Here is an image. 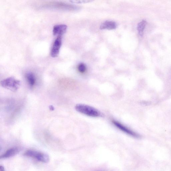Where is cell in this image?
Returning a JSON list of instances; mask_svg holds the SVG:
<instances>
[{
    "label": "cell",
    "mask_w": 171,
    "mask_h": 171,
    "mask_svg": "<svg viewBox=\"0 0 171 171\" xmlns=\"http://www.w3.org/2000/svg\"><path fill=\"white\" fill-rule=\"evenodd\" d=\"M75 109L78 112L88 116L98 117H101V113L92 107L83 104H78L76 106Z\"/></svg>",
    "instance_id": "1"
},
{
    "label": "cell",
    "mask_w": 171,
    "mask_h": 171,
    "mask_svg": "<svg viewBox=\"0 0 171 171\" xmlns=\"http://www.w3.org/2000/svg\"><path fill=\"white\" fill-rule=\"evenodd\" d=\"M1 84L3 88L16 92L19 88L21 83L20 81L13 77H10L2 80Z\"/></svg>",
    "instance_id": "2"
},
{
    "label": "cell",
    "mask_w": 171,
    "mask_h": 171,
    "mask_svg": "<svg viewBox=\"0 0 171 171\" xmlns=\"http://www.w3.org/2000/svg\"><path fill=\"white\" fill-rule=\"evenodd\" d=\"M24 155L35 159L40 162L45 163H48L50 160L49 156L48 155L34 150H28L25 152Z\"/></svg>",
    "instance_id": "3"
},
{
    "label": "cell",
    "mask_w": 171,
    "mask_h": 171,
    "mask_svg": "<svg viewBox=\"0 0 171 171\" xmlns=\"http://www.w3.org/2000/svg\"><path fill=\"white\" fill-rule=\"evenodd\" d=\"M48 8L55 9H60L66 11H77L79 10L80 7L73 5L69 4L63 2H56L50 4Z\"/></svg>",
    "instance_id": "4"
},
{
    "label": "cell",
    "mask_w": 171,
    "mask_h": 171,
    "mask_svg": "<svg viewBox=\"0 0 171 171\" xmlns=\"http://www.w3.org/2000/svg\"><path fill=\"white\" fill-rule=\"evenodd\" d=\"M62 43V38L61 36H59L57 37L54 42L52 47L51 51V56L53 58L57 56L59 53L60 49Z\"/></svg>",
    "instance_id": "5"
},
{
    "label": "cell",
    "mask_w": 171,
    "mask_h": 171,
    "mask_svg": "<svg viewBox=\"0 0 171 171\" xmlns=\"http://www.w3.org/2000/svg\"><path fill=\"white\" fill-rule=\"evenodd\" d=\"M112 123L119 129L126 133V134L135 137H139V135L136 134V133L131 130L129 128L123 125L120 122L113 120L112 121Z\"/></svg>",
    "instance_id": "6"
},
{
    "label": "cell",
    "mask_w": 171,
    "mask_h": 171,
    "mask_svg": "<svg viewBox=\"0 0 171 171\" xmlns=\"http://www.w3.org/2000/svg\"><path fill=\"white\" fill-rule=\"evenodd\" d=\"M67 29V26L65 25H56L53 27V35L58 37L61 36L65 34Z\"/></svg>",
    "instance_id": "7"
},
{
    "label": "cell",
    "mask_w": 171,
    "mask_h": 171,
    "mask_svg": "<svg viewBox=\"0 0 171 171\" xmlns=\"http://www.w3.org/2000/svg\"><path fill=\"white\" fill-rule=\"evenodd\" d=\"M20 149L17 148H14L7 150L4 154L1 156V159L10 158L17 154L20 152Z\"/></svg>",
    "instance_id": "8"
},
{
    "label": "cell",
    "mask_w": 171,
    "mask_h": 171,
    "mask_svg": "<svg viewBox=\"0 0 171 171\" xmlns=\"http://www.w3.org/2000/svg\"><path fill=\"white\" fill-rule=\"evenodd\" d=\"M117 26V24L115 22L112 21H106L102 24L100 28L101 30H112L116 29Z\"/></svg>",
    "instance_id": "9"
},
{
    "label": "cell",
    "mask_w": 171,
    "mask_h": 171,
    "mask_svg": "<svg viewBox=\"0 0 171 171\" xmlns=\"http://www.w3.org/2000/svg\"><path fill=\"white\" fill-rule=\"evenodd\" d=\"M147 24V22L146 21L143 20L138 24L137 29L140 36H143L144 31Z\"/></svg>",
    "instance_id": "10"
},
{
    "label": "cell",
    "mask_w": 171,
    "mask_h": 171,
    "mask_svg": "<svg viewBox=\"0 0 171 171\" xmlns=\"http://www.w3.org/2000/svg\"><path fill=\"white\" fill-rule=\"evenodd\" d=\"M26 77L27 82L32 87L34 85L36 79L34 74L32 72H28L26 74Z\"/></svg>",
    "instance_id": "11"
},
{
    "label": "cell",
    "mask_w": 171,
    "mask_h": 171,
    "mask_svg": "<svg viewBox=\"0 0 171 171\" xmlns=\"http://www.w3.org/2000/svg\"><path fill=\"white\" fill-rule=\"evenodd\" d=\"M95 0H70V2L75 4H81L91 2Z\"/></svg>",
    "instance_id": "12"
},
{
    "label": "cell",
    "mask_w": 171,
    "mask_h": 171,
    "mask_svg": "<svg viewBox=\"0 0 171 171\" xmlns=\"http://www.w3.org/2000/svg\"><path fill=\"white\" fill-rule=\"evenodd\" d=\"M78 70L80 72L83 73L86 70V66L84 63H81L78 66Z\"/></svg>",
    "instance_id": "13"
},
{
    "label": "cell",
    "mask_w": 171,
    "mask_h": 171,
    "mask_svg": "<svg viewBox=\"0 0 171 171\" xmlns=\"http://www.w3.org/2000/svg\"><path fill=\"white\" fill-rule=\"evenodd\" d=\"M49 108L51 111H54L55 110V108L53 105H50L49 106Z\"/></svg>",
    "instance_id": "14"
},
{
    "label": "cell",
    "mask_w": 171,
    "mask_h": 171,
    "mask_svg": "<svg viewBox=\"0 0 171 171\" xmlns=\"http://www.w3.org/2000/svg\"><path fill=\"white\" fill-rule=\"evenodd\" d=\"M0 171H4V168L2 166H0Z\"/></svg>",
    "instance_id": "15"
}]
</instances>
